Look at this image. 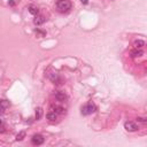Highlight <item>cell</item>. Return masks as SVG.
<instances>
[{
    "mask_svg": "<svg viewBox=\"0 0 147 147\" xmlns=\"http://www.w3.org/2000/svg\"><path fill=\"white\" fill-rule=\"evenodd\" d=\"M82 2H83V4H85V5H86L87 2H89V0H82Z\"/></svg>",
    "mask_w": 147,
    "mask_h": 147,
    "instance_id": "ac0fdd59",
    "label": "cell"
},
{
    "mask_svg": "<svg viewBox=\"0 0 147 147\" xmlns=\"http://www.w3.org/2000/svg\"><path fill=\"white\" fill-rule=\"evenodd\" d=\"M52 110H54V113H61L62 114L65 109L62 107H60V106H52Z\"/></svg>",
    "mask_w": 147,
    "mask_h": 147,
    "instance_id": "7c38bea8",
    "label": "cell"
},
{
    "mask_svg": "<svg viewBox=\"0 0 147 147\" xmlns=\"http://www.w3.org/2000/svg\"><path fill=\"white\" fill-rule=\"evenodd\" d=\"M45 21H46V18L44 17V16H37V17L33 20V22H35L36 25H40V24H43Z\"/></svg>",
    "mask_w": 147,
    "mask_h": 147,
    "instance_id": "52a82bcc",
    "label": "cell"
},
{
    "mask_svg": "<svg viewBox=\"0 0 147 147\" xmlns=\"http://www.w3.org/2000/svg\"><path fill=\"white\" fill-rule=\"evenodd\" d=\"M29 13L32 14V15H37L38 14V8L36 6H29Z\"/></svg>",
    "mask_w": 147,
    "mask_h": 147,
    "instance_id": "30bf717a",
    "label": "cell"
},
{
    "mask_svg": "<svg viewBox=\"0 0 147 147\" xmlns=\"http://www.w3.org/2000/svg\"><path fill=\"white\" fill-rule=\"evenodd\" d=\"M35 33L37 37H44L45 36V32L41 30H39V29H37V30H35Z\"/></svg>",
    "mask_w": 147,
    "mask_h": 147,
    "instance_id": "9a60e30c",
    "label": "cell"
},
{
    "mask_svg": "<svg viewBox=\"0 0 147 147\" xmlns=\"http://www.w3.org/2000/svg\"><path fill=\"white\" fill-rule=\"evenodd\" d=\"M46 117H47V120H49V121H55L56 120V113H54V112L47 113Z\"/></svg>",
    "mask_w": 147,
    "mask_h": 147,
    "instance_id": "ba28073f",
    "label": "cell"
},
{
    "mask_svg": "<svg viewBox=\"0 0 147 147\" xmlns=\"http://www.w3.org/2000/svg\"><path fill=\"white\" fill-rule=\"evenodd\" d=\"M95 109H97L95 105L90 102V104L85 105V106L82 108V114L83 115H90V114H92V113L95 112Z\"/></svg>",
    "mask_w": 147,
    "mask_h": 147,
    "instance_id": "7a4b0ae2",
    "label": "cell"
},
{
    "mask_svg": "<svg viewBox=\"0 0 147 147\" xmlns=\"http://www.w3.org/2000/svg\"><path fill=\"white\" fill-rule=\"evenodd\" d=\"M48 77L51 78V81H52L54 84H56V85H61V84H62V79H61V77L59 76V74L51 73V74H48Z\"/></svg>",
    "mask_w": 147,
    "mask_h": 147,
    "instance_id": "3957f363",
    "label": "cell"
},
{
    "mask_svg": "<svg viewBox=\"0 0 147 147\" xmlns=\"http://www.w3.org/2000/svg\"><path fill=\"white\" fill-rule=\"evenodd\" d=\"M24 137H25V132H24V131H21V132L16 136V140H17V141H21V140H23Z\"/></svg>",
    "mask_w": 147,
    "mask_h": 147,
    "instance_id": "4fadbf2b",
    "label": "cell"
},
{
    "mask_svg": "<svg viewBox=\"0 0 147 147\" xmlns=\"http://www.w3.org/2000/svg\"><path fill=\"white\" fill-rule=\"evenodd\" d=\"M31 141H32V144L33 145H41V144L44 143V138L41 134H35L32 138H31Z\"/></svg>",
    "mask_w": 147,
    "mask_h": 147,
    "instance_id": "5b68a950",
    "label": "cell"
},
{
    "mask_svg": "<svg viewBox=\"0 0 147 147\" xmlns=\"http://www.w3.org/2000/svg\"><path fill=\"white\" fill-rule=\"evenodd\" d=\"M41 114H43V109H41V108H37V109H36V120H37V121L41 118Z\"/></svg>",
    "mask_w": 147,
    "mask_h": 147,
    "instance_id": "8fae6325",
    "label": "cell"
},
{
    "mask_svg": "<svg viewBox=\"0 0 147 147\" xmlns=\"http://www.w3.org/2000/svg\"><path fill=\"white\" fill-rule=\"evenodd\" d=\"M1 125H2V122H1V120H0V128H1Z\"/></svg>",
    "mask_w": 147,
    "mask_h": 147,
    "instance_id": "d6986e66",
    "label": "cell"
},
{
    "mask_svg": "<svg viewBox=\"0 0 147 147\" xmlns=\"http://www.w3.org/2000/svg\"><path fill=\"white\" fill-rule=\"evenodd\" d=\"M54 97L57 101H65L67 100V95L65 94V92H61V91H55L54 92Z\"/></svg>",
    "mask_w": 147,
    "mask_h": 147,
    "instance_id": "8992f818",
    "label": "cell"
},
{
    "mask_svg": "<svg viewBox=\"0 0 147 147\" xmlns=\"http://www.w3.org/2000/svg\"><path fill=\"white\" fill-rule=\"evenodd\" d=\"M137 120H138L139 122H144V123H145V122H146V118H145V117H138V118H137Z\"/></svg>",
    "mask_w": 147,
    "mask_h": 147,
    "instance_id": "2e32d148",
    "label": "cell"
},
{
    "mask_svg": "<svg viewBox=\"0 0 147 147\" xmlns=\"http://www.w3.org/2000/svg\"><path fill=\"white\" fill-rule=\"evenodd\" d=\"M56 6L60 9L61 12H68L71 8V2L69 0H57L56 1Z\"/></svg>",
    "mask_w": 147,
    "mask_h": 147,
    "instance_id": "6da1fadb",
    "label": "cell"
},
{
    "mask_svg": "<svg viewBox=\"0 0 147 147\" xmlns=\"http://www.w3.org/2000/svg\"><path fill=\"white\" fill-rule=\"evenodd\" d=\"M124 128H125L126 131H130V132H134V131L138 130V125L134 122H125Z\"/></svg>",
    "mask_w": 147,
    "mask_h": 147,
    "instance_id": "277c9868",
    "label": "cell"
},
{
    "mask_svg": "<svg viewBox=\"0 0 147 147\" xmlns=\"http://www.w3.org/2000/svg\"><path fill=\"white\" fill-rule=\"evenodd\" d=\"M8 4L10 5V6H14V5H15V2H14L13 0H10V1H9V2H8Z\"/></svg>",
    "mask_w": 147,
    "mask_h": 147,
    "instance_id": "e0dca14e",
    "label": "cell"
},
{
    "mask_svg": "<svg viewBox=\"0 0 147 147\" xmlns=\"http://www.w3.org/2000/svg\"><path fill=\"white\" fill-rule=\"evenodd\" d=\"M144 45H145V41H144V40H140V39H139V40H136L133 43V46L136 48H141Z\"/></svg>",
    "mask_w": 147,
    "mask_h": 147,
    "instance_id": "9c48e42d",
    "label": "cell"
},
{
    "mask_svg": "<svg viewBox=\"0 0 147 147\" xmlns=\"http://www.w3.org/2000/svg\"><path fill=\"white\" fill-rule=\"evenodd\" d=\"M143 55V51H140V49H137V51H133V52H131V56L132 57H136V56H140Z\"/></svg>",
    "mask_w": 147,
    "mask_h": 147,
    "instance_id": "5bb4252c",
    "label": "cell"
}]
</instances>
